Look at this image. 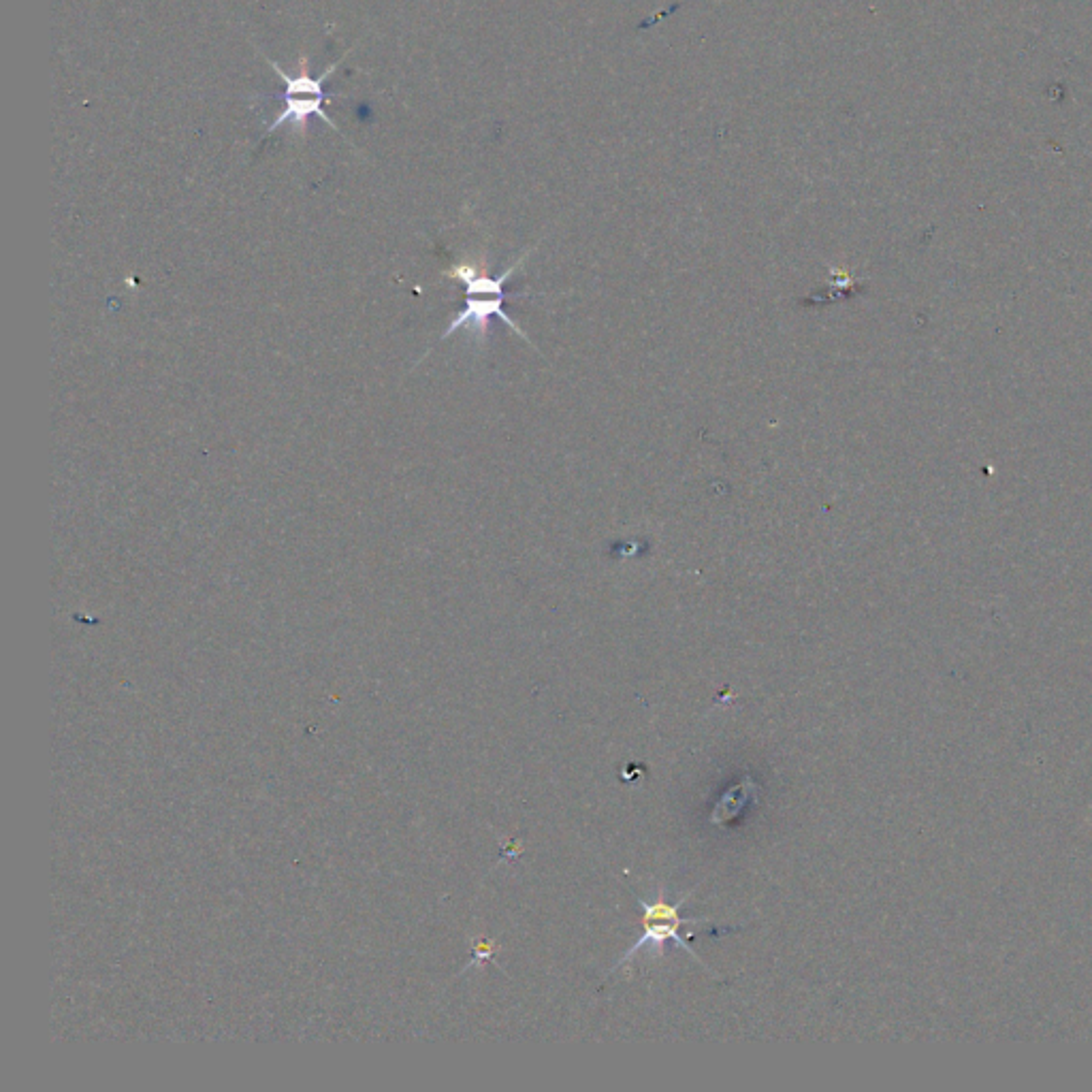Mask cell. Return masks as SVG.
<instances>
[{"mask_svg": "<svg viewBox=\"0 0 1092 1092\" xmlns=\"http://www.w3.org/2000/svg\"><path fill=\"white\" fill-rule=\"evenodd\" d=\"M346 56L348 54H344L340 60H335L331 67L318 77H310V73L305 69L299 75H288L278 62H273L271 58L263 56L269 67L276 71L282 77V82H284V109H282V114L267 126L263 139H267L273 131H278V128L284 126V124L295 126L297 131H305L310 116H318L325 124H329L333 131L342 133V128L329 118V114L325 111V105L331 99H335V96H346V94L325 92V82L335 73V69L340 67Z\"/></svg>", "mask_w": 1092, "mask_h": 1092, "instance_id": "cell-1", "label": "cell"}, {"mask_svg": "<svg viewBox=\"0 0 1092 1092\" xmlns=\"http://www.w3.org/2000/svg\"><path fill=\"white\" fill-rule=\"evenodd\" d=\"M508 297H497V295H487V297H468V301H465V308L451 320V325L446 327V331L442 333V340H446V337H451L453 333H457L459 329H470L476 337H483L487 335L489 331V325H491V318H500L504 325H508L512 329V333L523 337V340L527 344L529 337L527 333L512 320L506 310H504V301Z\"/></svg>", "mask_w": 1092, "mask_h": 1092, "instance_id": "cell-2", "label": "cell"}, {"mask_svg": "<svg viewBox=\"0 0 1092 1092\" xmlns=\"http://www.w3.org/2000/svg\"><path fill=\"white\" fill-rule=\"evenodd\" d=\"M758 796V785L756 781H753L751 777H745V781L741 785H736V788H732L730 792H726L724 796H721V800L717 802V807L711 815V824L715 826H721L730 822V819H734L738 813L743 811L745 805H749V802L756 800Z\"/></svg>", "mask_w": 1092, "mask_h": 1092, "instance_id": "cell-4", "label": "cell"}, {"mask_svg": "<svg viewBox=\"0 0 1092 1092\" xmlns=\"http://www.w3.org/2000/svg\"><path fill=\"white\" fill-rule=\"evenodd\" d=\"M689 922L696 924V922H704V920H685V918H679V920H642V924H645V933H642L638 937V941L630 947V950L617 960V965L610 969V973H615L623 965H628V962H632L636 958V954L640 950H645V947H649L651 954L657 952L662 956L664 954V945L668 941H674L677 945L685 947V950L689 952V956H692L704 971H709L711 975H715V971L709 965H706V962L700 960V956L696 954V950L692 947V941H689V939H694L696 935H685V937L679 935V928L689 924Z\"/></svg>", "mask_w": 1092, "mask_h": 1092, "instance_id": "cell-3", "label": "cell"}, {"mask_svg": "<svg viewBox=\"0 0 1092 1092\" xmlns=\"http://www.w3.org/2000/svg\"><path fill=\"white\" fill-rule=\"evenodd\" d=\"M493 954H495V943H491V941H480V943L476 945V958L472 960V965H476V962L493 960Z\"/></svg>", "mask_w": 1092, "mask_h": 1092, "instance_id": "cell-5", "label": "cell"}]
</instances>
